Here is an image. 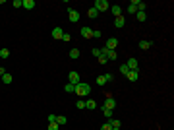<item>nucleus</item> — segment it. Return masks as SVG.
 <instances>
[{"label":"nucleus","instance_id":"473e14b6","mask_svg":"<svg viewBox=\"0 0 174 130\" xmlns=\"http://www.w3.org/2000/svg\"><path fill=\"white\" fill-rule=\"evenodd\" d=\"M14 6L16 8H23V0H14Z\"/></svg>","mask_w":174,"mask_h":130},{"label":"nucleus","instance_id":"5701e85b","mask_svg":"<svg viewBox=\"0 0 174 130\" xmlns=\"http://www.w3.org/2000/svg\"><path fill=\"white\" fill-rule=\"evenodd\" d=\"M73 89H76V85H73V84H66L64 85V91L66 93H73Z\"/></svg>","mask_w":174,"mask_h":130},{"label":"nucleus","instance_id":"f257e3e1","mask_svg":"<svg viewBox=\"0 0 174 130\" xmlns=\"http://www.w3.org/2000/svg\"><path fill=\"white\" fill-rule=\"evenodd\" d=\"M73 93H78L79 97H87V95L91 93V85H89V84H81V82H79V84H76Z\"/></svg>","mask_w":174,"mask_h":130},{"label":"nucleus","instance_id":"f03ea898","mask_svg":"<svg viewBox=\"0 0 174 130\" xmlns=\"http://www.w3.org/2000/svg\"><path fill=\"white\" fill-rule=\"evenodd\" d=\"M93 8L101 14V12H106V10L110 8V4L106 2V0H95V4H93Z\"/></svg>","mask_w":174,"mask_h":130},{"label":"nucleus","instance_id":"f8f14e48","mask_svg":"<svg viewBox=\"0 0 174 130\" xmlns=\"http://www.w3.org/2000/svg\"><path fill=\"white\" fill-rule=\"evenodd\" d=\"M62 35H64L62 27H54L52 29V39H62Z\"/></svg>","mask_w":174,"mask_h":130},{"label":"nucleus","instance_id":"4be33fe9","mask_svg":"<svg viewBox=\"0 0 174 130\" xmlns=\"http://www.w3.org/2000/svg\"><path fill=\"white\" fill-rule=\"evenodd\" d=\"M103 115H105V116H106V119H108V121H110V119H112V115H114V113L110 111V109H106V107H103Z\"/></svg>","mask_w":174,"mask_h":130},{"label":"nucleus","instance_id":"c9c22d12","mask_svg":"<svg viewBox=\"0 0 174 130\" xmlns=\"http://www.w3.org/2000/svg\"><path fill=\"white\" fill-rule=\"evenodd\" d=\"M70 39H72V35H70V33H64V35H62V41H70Z\"/></svg>","mask_w":174,"mask_h":130},{"label":"nucleus","instance_id":"e433bc0d","mask_svg":"<svg viewBox=\"0 0 174 130\" xmlns=\"http://www.w3.org/2000/svg\"><path fill=\"white\" fill-rule=\"evenodd\" d=\"M48 122H56V115H48Z\"/></svg>","mask_w":174,"mask_h":130},{"label":"nucleus","instance_id":"c85d7f7f","mask_svg":"<svg viewBox=\"0 0 174 130\" xmlns=\"http://www.w3.org/2000/svg\"><path fill=\"white\" fill-rule=\"evenodd\" d=\"M76 107H78V109H85V101H83V99H78Z\"/></svg>","mask_w":174,"mask_h":130},{"label":"nucleus","instance_id":"0eeeda50","mask_svg":"<svg viewBox=\"0 0 174 130\" xmlns=\"http://www.w3.org/2000/svg\"><path fill=\"white\" fill-rule=\"evenodd\" d=\"M101 52L108 58V60H116V56H118V52H116V51H108V49H103Z\"/></svg>","mask_w":174,"mask_h":130},{"label":"nucleus","instance_id":"412c9836","mask_svg":"<svg viewBox=\"0 0 174 130\" xmlns=\"http://www.w3.org/2000/svg\"><path fill=\"white\" fill-rule=\"evenodd\" d=\"M87 16H89V18H91V19H95L97 16H99V12H97L95 8H89V12H87Z\"/></svg>","mask_w":174,"mask_h":130},{"label":"nucleus","instance_id":"4468645a","mask_svg":"<svg viewBox=\"0 0 174 130\" xmlns=\"http://www.w3.org/2000/svg\"><path fill=\"white\" fill-rule=\"evenodd\" d=\"M66 122H68V119H66L64 115H56V124L58 126H64Z\"/></svg>","mask_w":174,"mask_h":130},{"label":"nucleus","instance_id":"58836bf2","mask_svg":"<svg viewBox=\"0 0 174 130\" xmlns=\"http://www.w3.org/2000/svg\"><path fill=\"white\" fill-rule=\"evenodd\" d=\"M112 130H120V128H112Z\"/></svg>","mask_w":174,"mask_h":130},{"label":"nucleus","instance_id":"bb28decb","mask_svg":"<svg viewBox=\"0 0 174 130\" xmlns=\"http://www.w3.org/2000/svg\"><path fill=\"white\" fill-rule=\"evenodd\" d=\"M97 60H99V64H106V62H108V58H106V56H105V55L101 52V56H99Z\"/></svg>","mask_w":174,"mask_h":130},{"label":"nucleus","instance_id":"f704fd0d","mask_svg":"<svg viewBox=\"0 0 174 130\" xmlns=\"http://www.w3.org/2000/svg\"><path fill=\"white\" fill-rule=\"evenodd\" d=\"M101 130H112V126H110V122H106V124L101 126Z\"/></svg>","mask_w":174,"mask_h":130},{"label":"nucleus","instance_id":"4c0bfd02","mask_svg":"<svg viewBox=\"0 0 174 130\" xmlns=\"http://www.w3.org/2000/svg\"><path fill=\"white\" fill-rule=\"evenodd\" d=\"M4 74H6V68H2V66H0V78H2Z\"/></svg>","mask_w":174,"mask_h":130},{"label":"nucleus","instance_id":"b1692460","mask_svg":"<svg viewBox=\"0 0 174 130\" xmlns=\"http://www.w3.org/2000/svg\"><path fill=\"white\" fill-rule=\"evenodd\" d=\"M110 126H112V128H120V121H118V119H110Z\"/></svg>","mask_w":174,"mask_h":130},{"label":"nucleus","instance_id":"393cba45","mask_svg":"<svg viewBox=\"0 0 174 130\" xmlns=\"http://www.w3.org/2000/svg\"><path fill=\"white\" fill-rule=\"evenodd\" d=\"M8 56H10L8 49H0V58H8Z\"/></svg>","mask_w":174,"mask_h":130},{"label":"nucleus","instance_id":"aec40b11","mask_svg":"<svg viewBox=\"0 0 174 130\" xmlns=\"http://www.w3.org/2000/svg\"><path fill=\"white\" fill-rule=\"evenodd\" d=\"M118 70H120V74H124V76H126V74L130 72V68L126 66V62H124V64H120V66H118Z\"/></svg>","mask_w":174,"mask_h":130},{"label":"nucleus","instance_id":"72a5a7b5","mask_svg":"<svg viewBox=\"0 0 174 130\" xmlns=\"http://www.w3.org/2000/svg\"><path fill=\"white\" fill-rule=\"evenodd\" d=\"M105 80H106V82H112V80H114V76L108 72V74H105Z\"/></svg>","mask_w":174,"mask_h":130},{"label":"nucleus","instance_id":"ddd939ff","mask_svg":"<svg viewBox=\"0 0 174 130\" xmlns=\"http://www.w3.org/2000/svg\"><path fill=\"white\" fill-rule=\"evenodd\" d=\"M81 37H85V39H91V33H93V29L91 27H81Z\"/></svg>","mask_w":174,"mask_h":130},{"label":"nucleus","instance_id":"a211bd4d","mask_svg":"<svg viewBox=\"0 0 174 130\" xmlns=\"http://www.w3.org/2000/svg\"><path fill=\"white\" fill-rule=\"evenodd\" d=\"M95 107H97V103L93 101V99H87V101H85V109H91V111H93Z\"/></svg>","mask_w":174,"mask_h":130},{"label":"nucleus","instance_id":"6e6552de","mask_svg":"<svg viewBox=\"0 0 174 130\" xmlns=\"http://www.w3.org/2000/svg\"><path fill=\"white\" fill-rule=\"evenodd\" d=\"M126 78H128L130 82H138V80H139V72H138V70H130L128 74H126Z\"/></svg>","mask_w":174,"mask_h":130},{"label":"nucleus","instance_id":"20e7f679","mask_svg":"<svg viewBox=\"0 0 174 130\" xmlns=\"http://www.w3.org/2000/svg\"><path fill=\"white\" fill-rule=\"evenodd\" d=\"M105 107L110 109V111H114V107H116V101L112 99V95H108V93H106V99H105Z\"/></svg>","mask_w":174,"mask_h":130},{"label":"nucleus","instance_id":"a878e982","mask_svg":"<svg viewBox=\"0 0 174 130\" xmlns=\"http://www.w3.org/2000/svg\"><path fill=\"white\" fill-rule=\"evenodd\" d=\"M70 58H79V51L78 49H72V51H70Z\"/></svg>","mask_w":174,"mask_h":130},{"label":"nucleus","instance_id":"1a4fd4ad","mask_svg":"<svg viewBox=\"0 0 174 130\" xmlns=\"http://www.w3.org/2000/svg\"><path fill=\"white\" fill-rule=\"evenodd\" d=\"M68 18H70V22H79V12H76V10H68Z\"/></svg>","mask_w":174,"mask_h":130},{"label":"nucleus","instance_id":"2eb2a0df","mask_svg":"<svg viewBox=\"0 0 174 130\" xmlns=\"http://www.w3.org/2000/svg\"><path fill=\"white\" fill-rule=\"evenodd\" d=\"M149 47H151V41H147V39H141V41H139V49H141V51H147Z\"/></svg>","mask_w":174,"mask_h":130},{"label":"nucleus","instance_id":"9b49d317","mask_svg":"<svg viewBox=\"0 0 174 130\" xmlns=\"http://www.w3.org/2000/svg\"><path fill=\"white\" fill-rule=\"evenodd\" d=\"M124 23H126V18L124 16H118V18H114V27H124Z\"/></svg>","mask_w":174,"mask_h":130},{"label":"nucleus","instance_id":"423d86ee","mask_svg":"<svg viewBox=\"0 0 174 130\" xmlns=\"http://www.w3.org/2000/svg\"><path fill=\"white\" fill-rule=\"evenodd\" d=\"M68 80H70V84H73V85L79 84V74L76 72V70H72V72L68 74Z\"/></svg>","mask_w":174,"mask_h":130},{"label":"nucleus","instance_id":"c756f323","mask_svg":"<svg viewBox=\"0 0 174 130\" xmlns=\"http://www.w3.org/2000/svg\"><path fill=\"white\" fill-rule=\"evenodd\" d=\"M97 84H99V85H105V84H106L105 76H99V78H97Z\"/></svg>","mask_w":174,"mask_h":130},{"label":"nucleus","instance_id":"f3484780","mask_svg":"<svg viewBox=\"0 0 174 130\" xmlns=\"http://www.w3.org/2000/svg\"><path fill=\"white\" fill-rule=\"evenodd\" d=\"M12 80H14V78H12V74H8V72H6V74L0 78V82H4V84H12Z\"/></svg>","mask_w":174,"mask_h":130},{"label":"nucleus","instance_id":"7c9ffc66","mask_svg":"<svg viewBox=\"0 0 174 130\" xmlns=\"http://www.w3.org/2000/svg\"><path fill=\"white\" fill-rule=\"evenodd\" d=\"M91 37L99 39V37H101V31H99V29H93V33H91Z\"/></svg>","mask_w":174,"mask_h":130},{"label":"nucleus","instance_id":"dca6fc26","mask_svg":"<svg viewBox=\"0 0 174 130\" xmlns=\"http://www.w3.org/2000/svg\"><path fill=\"white\" fill-rule=\"evenodd\" d=\"M23 8L33 10V8H35V0H23Z\"/></svg>","mask_w":174,"mask_h":130},{"label":"nucleus","instance_id":"2f4dec72","mask_svg":"<svg viewBox=\"0 0 174 130\" xmlns=\"http://www.w3.org/2000/svg\"><path fill=\"white\" fill-rule=\"evenodd\" d=\"M93 56H95V58H99V56H101V49H93Z\"/></svg>","mask_w":174,"mask_h":130},{"label":"nucleus","instance_id":"9d476101","mask_svg":"<svg viewBox=\"0 0 174 130\" xmlns=\"http://www.w3.org/2000/svg\"><path fill=\"white\" fill-rule=\"evenodd\" d=\"M110 12H112V16H114V18H118V16H122V6H118V4L110 6Z\"/></svg>","mask_w":174,"mask_h":130},{"label":"nucleus","instance_id":"6ab92c4d","mask_svg":"<svg viewBox=\"0 0 174 130\" xmlns=\"http://www.w3.org/2000/svg\"><path fill=\"white\" fill-rule=\"evenodd\" d=\"M135 18H138V22H145L147 14H145V12H135Z\"/></svg>","mask_w":174,"mask_h":130},{"label":"nucleus","instance_id":"7ed1b4c3","mask_svg":"<svg viewBox=\"0 0 174 130\" xmlns=\"http://www.w3.org/2000/svg\"><path fill=\"white\" fill-rule=\"evenodd\" d=\"M116 47H118V39H116V37H108L105 49H108V51H116Z\"/></svg>","mask_w":174,"mask_h":130},{"label":"nucleus","instance_id":"cd10ccee","mask_svg":"<svg viewBox=\"0 0 174 130\" xmlns=\"http://www.w3.org/2000/svg\"><path fill=\"white\" fill-rule=\"evenodd\" d=\"M46 130H60V126L56 124V122H48V128Z\"/></svg>","mask_w":174,"mask_h":130},{"label":"nucleus","instance_id":"39448f33","mask_svg":"<svg viewBox=\"0 0 174 130\" xmlns=\"http://www.w3.org/2000/svg\"><path fill=\"white\" fill-rule=\"evenodd\" d=\"M126 66H128L130 70H138V72H139V62H138V58H128Z\"/></svg>","mask_w":174,"mask_h":130}]
</instances>
